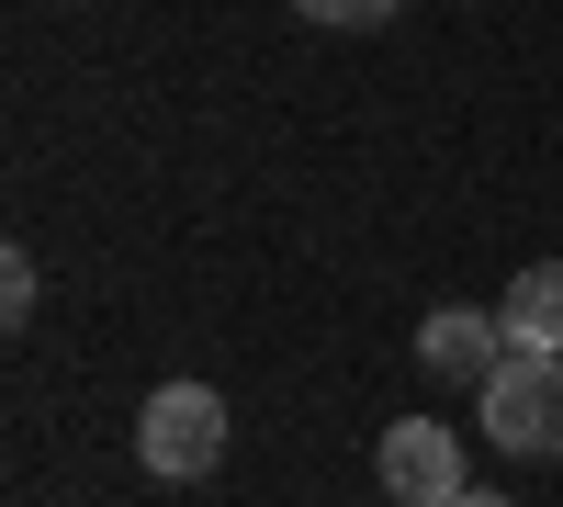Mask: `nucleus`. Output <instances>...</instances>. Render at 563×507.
Masks as SVG:
<instances>
[{"label":"nucleus","mask_w":563,"mask_h":507,"mask_svg":"<svg viewBox=\"0 0 563 507\" xmlns=\"http://www.w3.org/2000/svg\"><path fill=\"white\" fill-rule=\"evenodd\" d=\"M474 418L519 463H563V350H507V373L474 395Z\"/></svg>","instance_id":"f257e3e1"},{"label":"nucleus","mask_w":563,"mask_h":507,"mask_svg":"<svg viewBox=\"0 0 563 507\" xmlns=\"http://www.w3.org/2000/svg\"><path fill=\"white\" fill-rule=\"evenodd\" d=\"M135 463L158 485H203L225 463V395L214 384H158L147 418H135Z\"/></svg>","instance_id":"f03ea898"},{"label":"nucleus","mask_w":563,"mask_h":507,"mask_svg":"<svg viewBox=\"0 0 563 507\" xmlns=\"http://www.w3.org/2000/svg\"><path fill=\"white\" fill-rule=\"evenodd\" d=\"M372 474H384L395 507H451L462 485H474V474H462V440H451L440 418H395L384 451H372Z\"/></svg>","instance_id":"7ed1b4c3"},{"label":"nucleus","mask_w":563,"mask_h":507,"mask_svg":"<svg viewBox=\"0 0 563 507\" xmlns=\"http://www.w3.org/2000/svg\"><path fill=\"white\" fill-rule=\"evenodd\" d=\"M507 350L519 339H507V316H485V305H440L429 328H417V361H429L440 384H474V395L507 373Z\"/></svg>","instance_id":"20e7f679"},{"label":"nucleus","mask_w":563,"mask_h":507,"mask_svg":"<svg viewBox=\"0 0 563 507\" xmlns=\"http://www.w3.org/2000/svg\"><path fill=\"white\" fill-rule=\"evenodd\" d=\"M507 339H519V350H563V260H530L519 271V283H507Z\"/></svg>","instance_id":"39448f33"},{"label":"nucleus","mask_w":563,"mask_h":507,"mask_svg":"<svg viewBox=\"0 0 563 507\" xmlns=\"http://www.w3.org/2000/svg\"><path fill=\"white\" fill-rule=\"evenodd\" d=\"M305 23H327V34H372V23H395L406 0H294Z\"/></svg>","instance_id":"423d86ee"},{"label":"nucleus","mask_w":563,"mask_h":507,"mask_svg":"<svg viewBox=\"0 0 563 507\" xmlns=\"http://www.w3.org/2000/svg\"><path fill=\"white\" fill-rule=\"evenodd\" d=\"M0 316H12V328H23V316H34V260H23V249L0 260Z\"/></svg>","instance_id":"0eeeda50"},{"label":"nucleus","mask_w":563,"mask_h":507,"mask_svg":"<svg viewBox=\"0 0 563 507\" xmlns=\"http://www.w3.org/2000/svg\"><path fill=\"white\" fill-rule=\"evenodd\" d=\"M451 507H519V496H496V485H462V496H451Z\"/></svg>","instance_id":"6e6552de"}]
</instances>
